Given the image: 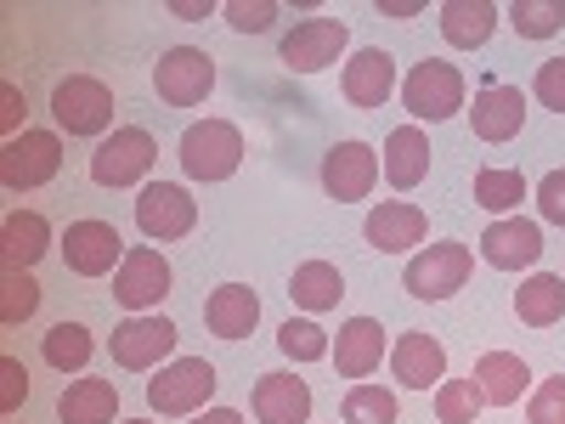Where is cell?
<instances>
[{
  "label": "cell",
  "mask_w": 565,
  "mask_h": 424,
  "mask_svg": "<svg viewBox=\"0 0 565 424\" xmlns=\"http://www.w3.org/2000/svg\"><path fill=\"white\" fill-rule=\"evenodd\" d=\"M537 210H543V221L565 226V170H548L537 181Z\"/></svg>",
  "instance_id": "60d3db41"
},
{
  "label": "cell",
  "mask_w": 565,
  "mask_h": 424,
  "mask_svg": "<svg viewBox=\"0 0 565 424\" xmlns=\"http://www.w3.org/2000/svg\"><path fill=\"white\" fill-rule=\"evenodd\" d=\"M153 165H159V141H153V130L119 125L114 136L97 141V153H90V181H97V187H136Z\"/></svg>",
  "instance_id": "277c9868"
},
{
  "label": "cell",
  "mask_w": 565,
  "mask_h": 424,
  "mask_svg": "<svg viewBox=\"0 0 565 424\" xmlns=\"http://www.w3.org/2000/svg\"><path fill=\"white\" fill-rule=\"evenodd\" d=\"M526 418L532 424H565V373H554V380H543L526 402Z\"/></svg>",
  "instance_id": "8d00e7d4"
},
{
  "label": "cell",
  "mask_w": 565,
  "mask_h": 424,
  "mask_svg": "<svg viewBox=\"0 0 565 424\" xmlns=\"http://www.w3.org/2000/svg\"><path fill=\"white\" fill-rule=\"evenodd\" d=\"M532 193L521 170H476V204L492 210V215H509L521 210V199Z\"/></svg>",
  "instance_id": "1f68e13d"
},
{
  "label": "cell",
  "mask_w": 565,
  "mask_h": 424,
  "mask_svg": "<svg viewBox=\"0 0 565 424\" xmlns=\"http://www.w3.org/2000/svg\"><path fill=\"white\" fill-rule=\"evenodd\" d=\"M424 232H430V221H424L418 204L407 199H385V204H373L367 221H362V239L380 250V255H402L413 244H424Z\"/></svg>",
  "instance_id": "ac0fdd59"
},
{
  "label": "cell",
  "mask_w": 565,
  "mask_h": 424,
  "mask_svg": "<svg viewBox=\"0 0 565 424\" xmlns=\"http://www.w3.org/2000/svg\"><path fill=\"white\" fill-rule=\"evenodd\" d=\"M503 18L514 23L521 40H548V34L565 29V0H514Z\"/></svg>",
  "instance_id": "d6a6232c"
},
{
  "label": "cell",
  "mask_w": 565,
  "mask_h": 424,
  "mask_svg": "<svg viewBox=\"0 0 565 424\" xmlns=\"http://www.w3.org/2000/svg\"><path fill=\"white\" fill-rule=\"evenodd\" d=\"M249 407L260 424H306L311 418V385L295 380V373H260L255 391H249Z\"/></svg>",
  "instance_id": "44dd1931"
},
{
  "label": "cell",
  "mask_w": 565,
  "mask_h": 424,
  "mask_svg": "<svg viewBox=\"0 0 565 424\" xmlns=\"http://www.w3.org/2000/svg\"><path fill=\"white\" fill-rule=\"evenodd\" d=\"M345 45H351L345 18H306V23H295L289 34H282L277 57L289 63L295 74H322L328 63H340Z\"/></svg>",
  "instance_id": "7c38bea8"
},
{
  "label": "cell",
  "mask_w": 565,
  "mask_h": 424,
  "mask_svg": "<svg viewBox=\"0 0 565 424\" xmlns=\"http://www.w3.org/2000/svg\"><path fill=\"white\" fill-rule=\"evenodd\" d=\"M34 311H40V283H34V272H7V277H0V322L18 328V322H29Z\"/></svg>",
  "instance_id": "e575fe53"
},
{
  "label": "cell",
  "mask_w": 565,
  "mask_h": 424,
  "mask_svg": "<svg viewBox=\"0 0 565 424\" xmlns=\"http://www.w3.org/2000/svg\"><path fill=\"white\" fill-rule=\"evenodd\" d=\"M334 368H340V380H351V385H362L373 368L385 362V322H373V317H351V322H340V340H334Z\"/></svg>",
  "instance_id": "ffe728a7"
},
{
  "label": "cell",
  "mask_w": 565,
  "mask_h": 424,
  "mask_svg": "<svg viewBox=\"0 0 565 424\" xmlns=\"http://www.w3.org/2000/svg\"><path fill=\"white\" fill-rule=\"evenodd\" d=\"M469 130L481 141H492V148H503V141H514L526 130V97L514 85H481L476 108H469Z\"/></svg>",
  "instance_id": "e0dca14e"
},
{
  "label": "cell",
  "mask_w": 565,
  "mask_h": 424,
  "mask_svg": "<svg viewBox=\"0 0 565 424\" xmlns=\"http://www.w3.org/2000/svg\"><path fill=\"white\" fill-rule=\"evenodd\" d=\"M57 170H63V141L52 130H23L0 148V181H7V193H34Z\"/></svg>",
  "instance_id": "30bf717a"
},
{
  "label": "cell",
  "mask_w": 565,
  "mask_h": 424,
  "mask_svg": "<svg viewBox=\"0 0 565 424\" xmlns=\"http://www.w3.org/2000/svg\"><path fill=\"white\" fill-rule=\"evenodd\" d=\"M45 250H52V221L40 210H12L0 221V261H7V272H29Z\"/></svg>",
  "instance_id": "cb8c5ba5"
},
{
  "label": "cell",
  "mask_w": 565,
  "mask_h": 424,
  "mask_svg": "<svg viewBox=\"0 0 565 424\" xmlns=\"http://www.w3.org/2000/svg\"><path fill=\"white\" fill-rule=\"evenodd\" d=\"M153 91H159V103H170V108L210 103V91H215V57L199 52V45H170V52L153 63Z\"/></svg>",
  "instance_id": "8992f818"
},
{
  "label": "cell",
  "mask_w": 565,
  "mask_h": 424,
  "mask_svg": "<svg viewBox=\"0 0 565 424\" xmlns=\"http://www.w3.org/2000/svg\"><path fill=\"white\" fill-rule=\"evenodd\" d=\"M373 12H380V18H396V23H407V18H418L424 7H418V0H373Z\"/></svg>",
  "instance_id": "7bdbcfd3"
},
{
  "label": "cell",
  "mask_w": 565,
  "mask_h": 424,
  "mask_svg": "<svg viewBox=\"0 0 565 424\" xmlns=\"http://www.w3.org/2000/svg\"><path fill=\"white\" fill-rule=\"evenodd\" d=\"M114 362L130 368V373H159L164 362H175V322L159 317V311L125 317L114 328Z\"/></svg>",
  "instance_id": "9c48e42d"
},
{
  "label": "cell",
  "mask_w": 565,
  "mask_h": 424,
  "mask_svg": "<svg viewBox=\"0 0 565 424\" xmlns=\"http://www.w3.org/2000/svg\"><path fill=\"white\" fill-rule=\"evenodd\" d=\"M244 165V130L232 119H199L181 130V170L193 181H226Z\"/></svg>",
  "instance_id": "3957f363"
},
{
  "label": "cell",
  "mask_w": 565,
  "mask_h": 424,
  "mask_svg": "<svg viewBox=\"0 0 565 424\" xmlns=\"http://www.w3.org/2000/svg\"><path fill=\"white\" fill-rule=\"evenodd\" d=\"M498 18L503 12L492 7V0H447V7H441V40L458 45V52H476V45L492 40Z\"/></svg>",
  "instance_id": "4316f807"
},
{
  "label": "cell",
  "mask_w": 565,
  "mask_h": 424,
  "mask_svg": "<svg viewBox=\"0 0 565 424\" xmlns=\"http://www.w3.org/2000/svg\"><path fill=\"white\" fill-rule=\"evenodd\" d=\"M402 103H407L413 119L441 125V119H452V114L463 108V74H458L452 63H441V57H424V63H413V74L402 80Z\"/></svg>",
  "instance_id": "ba28073f"
},
{
  "label": "cell",
  "mask_w": 565,
  "mask_h": 424,
  "mask_svg": "<svg viewBox=\"0 0 565 424\" xmlns=\"http://www.w3.org/2000/svg\"><path fill=\"white\" fill-rule=\"evenodd\" d=\"M481 407H487V396L476 391V380H441L436 385V418L441 424H476Z\"/></svg>",
  "instance_id": "d590c367"
},
{
  "label": "cell",
  "mask_w": 565,
  "mask_h": 424,
  "mask_svg": "<svg viewBox=\"0 0 565 424\" xmlns=\"http://www.w3.org/2000/svg\"><path fill=\"white\" fill-rule=\"evenodd\" d=\"M226 23L238 29V34H266V29L277 23V7H271V0H232Z\"/></svg>",
  "instance_id": "f35d334b"
},
{
  "label": "cell",
  "mask_w": 565,
  "mask_h": 424,
  "mask_svg": "<svg viewBox=\"0 0 565 424\" xmlns=\"http://www.w3.org/2000/svg\"><path fill=\"white\" fill-rule=\"evenodd\" d=\"M114 108H119L114 91L97 74H68V80L52 85V119L68 136H114L119 130L114 125Z\"/></svg>",
  "instance_id": "6da1fadb"
},
{
  "label": "cell",
  "mask_w": 565,
  "mask_h": 424,
  "mask_svg": "<svg viewBox=\"0 0 565 424\" xmlns=\"http://www.w3.org/2000/svg\"><path fill=\"white\" fill-rule=\"evenodd\" d=\"M204 322L215 340H249L260 322V295L249 283H221V289L204 300Z\"/></svg>",
  "instance_id": "7402d4cb"
},
{
  "label": "cell",
  "mask_w": 565,
  "mask_h": 424,
  "mask_svg": "<svg viewBox=\"0 0 565 424\" xmlns=\"http://www.w3.org/2000/svg\"><path fill=\"white\" fill-rule=\"evenodd\" d=\"M114 413H119V385L114 380H68V391L57 396L63 424H114Z\"/></svg>",
  "instance_id": "83f0119b"
},
{
  "label": "cell",
  "mask_w": 565,
  "mask_h": 424,
  "mask_svg": "<svg viewBox=\"0 0 565 424\" xmlns=\"http://www.w3.org/2000/svg\"><path fill=\"white\" fill-rule=\"evenodd\" d=\"M345 424H396V391L373 385V380L351 385L345 391Z\"/></svg>",
  "instance_id": "836d02e7"
},
{
  "label": "cell",
  "mask_w": 565,
  "mask_h": 424,
  "mask_svg": "<svg viewBox=\"0 0 565 424\" xmlns=\"http://www.w3.org/2000/svg\"><path fill=\"white\" fill-rule=\"evenodd\" d=\"M514 317H521L526 328H554L565 317V277L532 272L521 289H514Z\"/></svg>",
  "instance_id": "f1b7e54d"
},
{
  "label": "cell",
  "mask_w": 565,
  "mask_h": 424,
  "mask_svg": "<svg viewBox=\"0 0 565 424\" xmlns=\"http://www.w3.org/2000/svg\"><path fill=\"white\" fill-rule=\"evenodd\" d=\"M29 396V368L18 357H0V413H18Z\"/></svg>",
  "instance_id": "ab89813d"
},
{
  "label": "cell",
  "mask_w": 565,
  "mask_h": 424,
  "mask_svg": "<svg viewBox=\"0 0 565 424\" xmlns=\"http://www.w3.org/2000/svg\"><path fill=\"white\" fill-rule=\"evenodd\" d=\"M424 176H430V141H424L418 125H396L385 136V181L396 193H413Z\"/></svg>",
  "instance_id": "d4e9b609"
},
{
  "label": "cell",
  "mask_w": 565,
  "mask_h": 424,
  "mask_svg": "<svg viewBox=\"0 0 565 424\" xmlns=\"http://www.w3.org/2000/svg\"><path fill=\"white\" fill-rule=\"evenodd\" d=\"M125 255L130 250L114 221H68V232H63V266L74 277H114Z\"/></svg>",
  "instance_id": "8fae6325"
},
{
  "label": "cell",
  "mask_w": 565,
  "mask_h": 424,
  "mask_svg": "<svg viewBox=\"0 0 565 424\" xmlns=\"http://www.w3.org/2000/svg\"><path fill=\"white\" fill-rule=\"evenodd\" d=\"M215 385L221 380H215V368L204 357H175V362H164L148 380V407L159 418H193V413L210 407Z\"/></svg>",
  "instance_id": "7a4b0ae2"
},
{
  "label": "cell",
  "mask_w": 565,
  "mask_h": 424,
  "mask_svg": "<svg viewBox=\"0 0 565 424\" xmlns=\"http://www.w3.org/2000/svg\"><path fill=\"white\" fill-rule=\"evenodd\" d=\"M469 272H476V255H469V244H424L413 261H407V272H402V283H407V295L413 300H452L463 283H469Z\"/></svg>",
  "instance_id": "5b68a950"
},
{
  "label": "cell",
  "mask_w": 565,
  "mask_h": 424,
  "mask_svg": "<svg viewBox=\"0 0 565 424\" xmlns=\"http://www.w3.org/2000/svg\"><path fill=\"white\" fill-rule=\"evenodd\" d=\"M125 424H153V418H125Z\"/></svg>",
  "instance_id": "bcb514c9"
},
{
  "label": "cell",
  "mask_w": 565,
  "mask_h": 424,
  "mask_svg": "<svg viewBox=\"0 0 565 424\" xmlns=\"http://www.w3.org/2000/svg\"><path fill=\"white\" fill-rule=\"evenodd\" d=\"M380 153L367 148V141H334V148L322 153V193L334 204H356L373 193V181H380Z\"/></svg>",
  "instance_id": "4fadbf2b"
},
{
  "label": "cell",
  "mask_w": 565,
  "mask_h": 424,
  "mask_svg": "<svg viewBox=\"0 0 565 424\" xmlns=\"http://www.w3.org/2000/svg\"><path fill=\"white\" fill-rule=\"evenodd\" d=\"M469 380H476V391L487 396V407H514L532 391V368L514 351H487V357H476Z\"/></svg>",
  "instance_id": "603a6c76"
},
{
  "label": "cell",
  "mask_w": 565,
  "mask_h": 424,
  "mask_svg": "<svg viewBox=\"0 0 565 424\" xmlns=\"http://www.w3.org/2000/svg\"><path fill=\"white\" fill-rule=\"evenodd\" d=\"M164 295H170V261L159 250H130L119 261V272H114V300L130 317H141V311H153Z\"/></svg>",
  "instance_id": "9a60e30c"
},
{
  "label": "cell",
  "mask_w": 565,
  "mask_h": 424,
  "mask_svg": "<svg viewBox=\"0 0 565 424\" xmlns=\"http://www.w3.org/2000/svg\"><path fill=\"white\" fill-rule=\"evenodd\" d=\"M532 97H537L548 114H559V119H565V57H548V63H537Z\"/></svg>",
  "instance_id": "74e56055"
},
{
  "label": "cell",
  "mask_w": 565,
  "mask_h": 424,
  "mask_svg": "<svg viewBox=\"0 0 565 424\" xmlns=\"http://www.w3.org/2000/svg\"><path fill=\"white\" fill-rule=\"evenodd\" d=\"M340 91H345V103L351 108H385L391 103V91H396V57L385 52V45H362V52L345 63L340 74Z\"/></svg>",
  "instance_id": "2e32d148"
},
{
  "label": "cell",
  "mask_w": 565,
  "mask_h": 424,
  "mask_svg": "<svg viewBox=\"0 0 565 424\" xmlns=\"http://www.w3.org/2000/svg\"><path fill=\"white\" fill-rule=\"evenodd\" d=\"M481 261L498 272H532L543 261V226L526 215H498L481 232Z\"/></svg>",
  "instance_id": "5bb4252c"
},
{
  "label": "cell",
  "mask_w": 565,
  "mask_h": 424,
  "mask_svg": "<svg viewBox=\"0 0 565 424\" xmlns=\"http://www.w3.org/2000/svg\"><path fill=\"white\" fill-rule=\"evenodd\" d=\"M170 12H175L181 23H199V18H210V7H193V0H170Z\"/></svg>",
  "instance_id": "f6af8a7d"
},
{
  "label": "cell",
  "mask_w": 565,
  "mask_h": 424,
  "mask_svg": "<svg viewBox=\"0 0 565 424\" xmlns=\"http://www.w3.org/2000/svg\"><path fill=\"white\" fill-rule=\"evenodd\" d=\"M40 357L52 362L57 373H85V362L97 357V340H90L85 322H57L52 335L40 340Z\"/></svg>",
  "instance_id": "f546056e"
},
{
  "label": "cell",
  "mask_w": 565,
  "mask_h": 424,
  "mask_svg": "<svg viewBox=\"0 0 565 424\" xmlns=\"http://www.w3.org/2000/svg\"><path fill=\"white\" fill-rule=\"evenodd\" d=\"M23 114H29L23 91L7 80V85H0V130H7V141H12V136H23V130H18V125H23Z\"/></svg>",
  "instance_id": "b9f144b4"
},
{
  "label": "cell",
  "mask_w": 565,
  "mask_h": 424,
  "mask_svg": "<svg viewBox=\"0 0 565 424\" xmlns=\"http://www.w3.org/2000/svg\"><path fill=\"white\" fill-rule=\"evenodd\" d=\"M277 351L289 362H322L328 351H334V340H328V328L317 317H289L277 328Z\"/></svg>",
  "instance_id": "4dcf8cb0"
},
{
  "label": "cell",
  "mask_w": 565,
  "mask_h": 424,
  "mask_svg": "<svg viewBox=\"0 0 565 424\" xmlns=\"http://www.w3.org/2000/svg\"><path fill=\"white\" fill-rule=\"evenodd\" d=\"M193 424H244V413H232V407H204V413H193Z\"/></svg>",
  "instance_id": "ee69618b"
},
{
  "label": "cell",
  "mask_w": 565,
  "mask_h": 424,
  "mask_svg": "<svg viewBox=\"0 0 565 424\" xmlns=\"http://www.w3.org/2000/svg\"><path fill=\"white\" fill-rule=\"evenodd\" d=\"M136 226H141V239H153V244H175L199 226V199L175 181H148L136 199Z\"/></svg>",
  "instance_id": "52a82bcc"
},
{
  "label": "cell",
  "mask_w": 565,
  "mask_h": 424,
  "mask_svg": "<svg viewBox=\"0 0 565 424\" xmlns=\"http://www.w3.org/2000/svg\"><path fill=\"white\" fill-rule=\"evenodd\" d=\"M391 373L407 391H430L447 380V346L436 335H424V328H413V335H402L391 346Z\"/></svg>",
  "instance_id": "d6986e66"
},
{
  "label": "cell",
  "mask_w": 565,
  "mask_h": 424,
  "mask_svg": "<svg viewBox=\"0 0 565 424\" xmlns=\"http://www.w3.org/2000/svg\"><path fill=\"white\" fill-rule=\"evenodd\" d=\"M345 295V277L334 261H300L295 277H289V300L306 311V317H322V311H334Z\"/></svg>",
  "instance_id": "484cf974"
}]
</instances>
